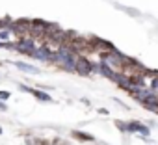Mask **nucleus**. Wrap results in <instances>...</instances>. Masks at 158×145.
<instances>
[{
  "mask_svg": "<svg viewBox=\"0 0 158 145\" xmlns=\"http://www.w3.org/2000/svg\"><path fill=\"white\" fill-rule=\"evenodd\" d=\"M117 126H119V128H123V130L139 132V134H143V136H147V134H149V128H147L145 125H141V123H119V121H117Z\"/></svg>",
  "mask_w": 158,
  "mask_h": 145,
  "instance_id": "nucleus-1",
  "label": "nucleus"
},
{
  "mask_svg": "<svg viewBox=\"0 0 158 145\" xmlns=\"http://www.w3.org/2000/svg\"><path fill=\"white\" fill-rule=\"evenodd\" d=\"M15 67H19V69H21V71H24V72L39 75V69H37V67H34V65H30V63H24V61H17V63H15Z\"/></svg>",
  "mask_w": 158,
  "mask_h": 145,
  "instance_id": "nucleus-2",
  "label": "nucleus"
},
{
  "mask_svg": "<svg viewBox=\"0 0 158 145\" xmlns=\"http://www.w3.org/2000/svg\"><path fill=\"white\" fill-rule=\"evenodd\" d=\"M17 48H19V50H26V52H30V54H34V50H35V48H34V43H32L30 39L21 41V43L17 45Z\"/></svg>",
  "mask_w": 158,
  "mask_h": 145,
  "instance_id": "nucleus-3",
  "label": "nucleus"
},
{
  "mask_svg": "<svg viewBox=\"0 0 158 145\" xmlns=\"http://www.w3.org/2000/svg\"><path fill=\"white\" fill-rule=\"evenodd\" d=\"M23 89H24V91H30V93H32V95H35L39 101H47V102H48V101H52V99H50L47 93H43V91H37V89H30V88H26V86H23Z\"/></svg>",
  "mask_w": 158,
  "mask_h": 145,
  "instance_id": "nucleus-4",
  "label": "nucleus"
},
{
  "mask_svg": "<svg viewBox=\"0 0 158 145\" xmlns=\"http://www.w3.org/2000/svg\"><path fill=\"white\" fill-rule=\"evenodd\" d=\"M74 69H78L80 72H84V75H86V72H89V71H91V65H89L88 61L80 60V61H76V67H74Z\"/></svg>",
  "mask_w": 158,
  "mask_h": 145,
  "instance_id": "nucleus-5",
  "label": "nucleus"
},
{
  "mask_svg": "<svg viewBox=\"0 0 158 145\" xmlns=\"http://www.w3.org/2000/svg\"><path fill=\"white\" fill-rule=\"evenodd\" d=\"M34 56L39 58V60H50V52L47 48H35L34 50Z\"/></svg>",
  "mask_w": 158,
  "mask_h": 145,
  "instance_id": "nucleus-6",
  "label": "nucleus"
},
{
  "mask_svg": "<svg viewBox=\"0 0 158 145\" xmlns=\"http://www.w3.org/2000/svg\"><path fill=\"white\" fill-rule=\"evenodd\" d=\"M0 37H2V39H8V37H10V32H6V30L0 32Z\"/></svg>",
  "mask_w": 158,
  "mask_h": 145,
  "instance_id": "nucleus-7",
  "label": "nucleus"
},
{
  "mask_svg": "<svg viewBox=\"0 0 158 145\" xmlns=\"http://www.w3.org/2000/svg\"><path fill=\"white\" fill-rule=\"evenodd\" d=\"M0 97H2V99H8V97H10V93H8V91H2V93H0Z\"/></svg>",
  "mask_w": 158,
  "mask_h": 145,
  "instance_id": "nucleus-8",
  "label": "nucleus"
},
{
  "mask_svg": "<svg viewBox=\"0 0 158 145\" xmlns=\"http://www.w3.org/2000/svg\"><path fill=\"white\" fill-rule=\"evenodd\" d=\"M0 110H6V104L4 102H0Z\"/></svg>",
  "mask_w": 158,
  "mask_h": 145,
  "instance_id": "nucleus-9",
  "label": "nucleus"
},
{
  "mask_svg": "<svg viewBox=\"0 0 158 145\" xmlns=\"http://www.w3.org/2000/svg\"><path fill=\"white\" fill-rule=\"evenodd\" d=\"M0 134H2V128H0Z\"/></svg>",
  "mask_w": 158,
  "mask_h": 145,
  "instance_id": "nucleus-10",
  "label": "nucleus"
}]
</instances>
